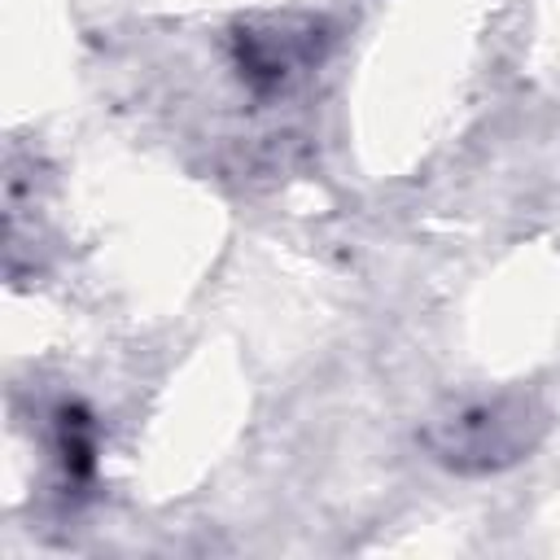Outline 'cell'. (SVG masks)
<instances>
[{
  "label": "cell",
  "mask_w": 560,
  "mask_h": 560,
  "mask_svg": "<svg viewBox=\"0 0 560 560\" xmlns=\"http://www.w3.org/2000/svg\"><path fill=\"white\" fill-rule=\"evenodd\" d=\"M538 433H542V411L529 398L494 394V398L459 402L451 416L433 420L424 442L442 464L481 472L521 459L538 442Z\"/></svg>",
  "instance_id": "cell-1"
}]
</instances>
